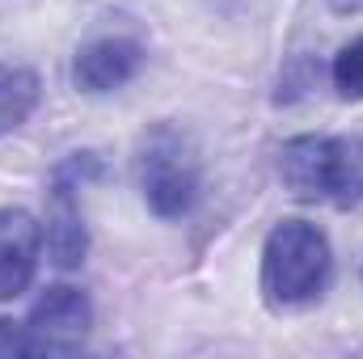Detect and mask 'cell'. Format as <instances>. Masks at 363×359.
Here are the masks:
<instances>
[{
	"label": "cell",
	"mask_w": 363,
	"mask_h": 359,
	"mask_svg": "<svg viewBox=\"0 0 363 359\" xmlns=\"http://www.w3.org/2000/svg\"><path fill=\"white\" fill-rule=\"evenodd\" d=\"M334 85L342 97H363V38L347 43L334 60Z\"/></svg>",
	"instance_id": "cell-9"
},
{
	"label": "cell",
	"mask_w": 363,
	"mask_h": 359,
	"mask_svg": "<svg viewBox=\"0 0 363 359\" xmlns=\"http://www.w3.org/2000/svg\"><path fill=\"white\" fill-rule=\"evenodd\" d=\"M140 186L157 216L174 220L186 216L199 194V161L194 148L182 140L174 127H157L140 148Z\"/></svg>",
	"instance_id": "cell-3"
},
{
	"label": "cell",
	"mask_w": 363,
	"mask_h": 359,
	"mask_svg": "<svg viewBox=\"0 0 363 359\" xmlns=\"http://www.w3.org/2000/svg\"><path fill=\"white\" fill-rule=\"evenodd\" d=\"M279 174L296 199H330L359 203L363 199V140H330L304 136L291 140L279 157Z\"/></svg>",
	"instance_id": "cell-2"
},
{
	"label": "cell",
	"mask_w": 363,
	"mask_h": 359,
	"mask_svg": "<svg viewBox=\"0 0 363 359\" xmlns=\"http://www.w3.org/2000/svg\"><path fill=\"white\" fill-rule=\"evenodd\" d=\"M0 355H30L26 330H13L9 321H0Z\"/></svg>",
	"instance_id": "cell-10"
},
{
	"label": "cell",
	"mask_w": 363,
	"mask_h": 359,
	"mask_svg": "<svg viewBox=\"0 0 363 359\" xmlns=\"http://www.w3.org/2000/svg\"><path fill=\"white\" fill-rule=\"evenodd\" d=\"M38 245H43V233L34 216L4 207L0 211V300H13L30 287L38 267Z\"/></svg>",
	"instance_id": "cell-5"
},
{
	"label": "cell",
	"mask_w": 363,
	"mask_h": 359,
	"mask_svg": "<svg viewBox=\"0 0 363 359\" xmlns=\"http://www.w3.org/2000/svg\"><path fill=\"white\" fill-rule=\"evenodd\" d=\"M330 279V241L304 220H283L262 250V292L274 309H296L321 296Z\"/></svg>",
	"instance_id": "cell-1"
},
{
	"label": "cell",
	"mask_w": 363,
	"mask_h": 359,
	"mask_svg": "<svg viewBox=\"0 0 363 359\" xmlns=\"http://www.w3.org/2000/svg\"><path fill=\"white\" fill-rule=\"evenodd\" d=\"M140 64H144V51L131 38H97L77 55L72 77L85 93H110L118 85H127L140 72Z\"/></svg>",
	"instance_id": "cell-6"
},
{
	"label": "cell",
	"mask_w": 363,
	"mask_h": 359,
	"mask_svg": "<svg viewBox=\"0 0 363 359\" xmlns=\"http://www.w3.org/2000/svg\"><path fill=\"white\" fill-rule=\"evenodd\" d=\"M47 245L60 267H77L85 258V224H81V207L72 203L68 182L55 186V203L47 211Z\"/></svg>",
	"instance_id": "cell-7"
},
{
	"label": "cell",
	"mask_w": 363,
	"mask_h": 359,
	"mask_svg": "<svg viewBox=\"0 0 363 359\" xmlns=\"http://www.w3.org/2000/svg\"><path fill=\"white\" fill-rule=\"evenodd\" d=\"M89 321V300L77 287H47L43 300L30 309V321L21 330H26L30 355H68L85 343Z\"/></svg>",
	"instance_id": "cell-4"
},
{
	"label": "cell",
	"mask_w": 363,
	"mask_h": 359,
	"mask_svg": "<svg viewBox=\"0 0 363 359\" xmlns=\"http://www.w3.org/2000/svg\"><path fill=\"white\" fill-rule=\"evenodd\" d=\"M334 9H338V13H359L363 0H334Z\"/></svg>",
	"instance_id": "cell-11"
},
{
	"label": "cell",
	"mask_w": 363,
	"mask_h": 359,
	"mask_svg": "<svg viewBox=\"0 0 363 359\" xmlns=\"http://www.w3.org/2000/svg\"><path fill=\"white\" fill-rule=\"evenodd\" d=\"M38 101V77L30 68H13L0 64V131L26 123V114Z\"/></svg>",
	"instance_id": "cell-8"
}]
</instances>
